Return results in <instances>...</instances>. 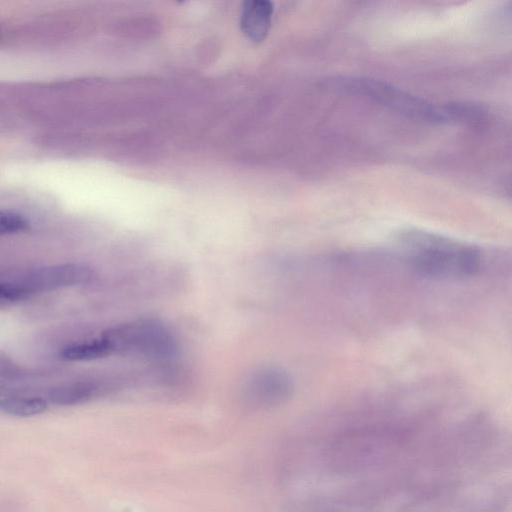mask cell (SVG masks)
I'll use <instances>...</instances> for the list:
<instances>
[{
    "label": "cell",
    "instance_id": "cell-1",
    "mask_svg": "<svg viewBox=\"0 0 512 512\" xmlns=\"http://www.w3.org/2000/svg\"><path fill=\"white\" fill-rule=\"evenodd\" d=\"M396 243L412 269L431 279H466L482 265V254L476 246L430 231L402 229Z\"/></svg>",
    "mask_w": 512,
    "mask_h": 512
},
{
    "label": "cell",
    "instance_id": "cell-2",
    "mask_svg": "<svg viewBox=\"0 0 512 512\" xmlns=\"http://www.w3.org/2000/svg\"><path fill=\"white\" fill-rule=\"evenodd\" d=\"M325 87L354 95L412 120L445 123L457 118V107H438L384 81L354 76H337L325 80Z\"/></svg>",
    "mask_w": 512,
    "mask_h": 512
},
{
    "label": "cell",
    "instance_id": "cell-3",
    "mask_svg": "<svg viewBox=\"0 0 512 512\" xmlns=\"http://www.w3.org/2000/svg\"><path fill=\"white\" fill-rule=\"evenodd\" d=\"M110 354L154 359L173 356L177 343L170 330L157 320L141 319L107 329L100 336Z\"/></svg>",
    "mask_w": 512,
    "mask_h": 512
},
{
    "label": "cell",
    "instance_id": "cell-4",
    "mask_svg": "<svg viewBox=\"0 0 512 512\" xmlns=\"http://www.w3.org/2000/svg\"><path fill=\"white\" fill-rule=\"evenodd\" d=\"M92 276V270L86 265L65 263L34 268L8 280L30 296L38 292L83 284Z\"/></svg>",
    "mask_w": 512,
    "mask_h": 512
},
{
    "label": "cell",
    "instance_id": "cell-5",
    "mask_svg": "<svg viewBox=\"0 0 512 512\" xmlns=\"http://www.w3.org/2000/svg\"><path fill=\"white\" fill-rule=\"evenodd\" d=\"M244 395L254 404L275 406L287 401L293 392L290 375L278 367L254 371L244 382Z\"/></svg>",
    "mask_w": 512,
    "mask_h": 512
},
{
    "label": "cell",
    "instance_id": "cell-6",
    "mask_svg": "<svg viewBox=\"0 0 512 512\" xmlns=\"http://www.w3.org/2000/svg\"><path fill=\"white\" fill-rule=\"evenodd\" d=\"M274 6L267 0H249L243 4L240 28L253 42H262L269 33Z\"/></svg>",
    "mask_w": 512,
    "mask_h": 512
},
{
    "label": "cell",
    "instance_id": "cell-7",
    "mask_svg": "<svg viewBox=\"0 0 512 512\" xmlns=\"http://www.w3.org/2000/svg\"><path fill=\"white\" fill-rule=\"evenodd\" d=\"M47 407V401L40 397L12 396L0 401V409L8 415L16 417L39 415Z\"/></svg>",
    "mask_w": 512,
    "mask_h": 512
},
{
    "label": "cell",
    "instance_id": "cell-8",
    "mask_svg": "<svg viewBox=\"0 0 512 512\" xmlns=\"http://www.w3.org/2000/svg\"><path fill=\"white\" fill-rule=\"evenodd\" d=\"M111 355L101 337L90 341L80 342L64 347L61 358L68 361H89Z\"/></svg>",
    "mask_w": 512,
    "mask_h": 512
},
{
    "label": "cell",
    "instance_id": "cell-9",
    "mask_svg": "<svg viewBox=\"0 0 512 512\" xmlns=\"http://www.w3.org/2000/svg\"><path fill=\"white\" fill-rule=\"evenodd\" d=\"M97 387L91 383H77L54 389L50 399L57 405H74L88 401L93 397Z\"/></svg>",
    "mask_w": 512,
    "mask_h": 512
},
{
    "label": "cell",
    "instance_id": "cell-10",
    "mask_svg": "<svg viewBox=\"0 0 512 512\" xmlns=\"http://www.w3.org/2000/svg\"><path fill=\"white\" fill-rule=\"evenodd\" d=\"M28 220L13 211L0 210V235H9L27 230Z\"/></svg>",
    "mask_w": 512,
    "mask_h": 512
},
{
    "label": "cell",
    "instance_id": "cell-11",
    "mask_svg": "<svg viewBox=\"0 0 512 512\" xmlns=\"http://www.w3.org/2000/svg\"><path fill=\"white\" fill-rule=\"evenodd\" d=\"M29 296L20 287L7 279H0V307L16 303Z\"/></svg>",
    "mask_w": 512,
    "mask_h": 512
}]
</instances>
